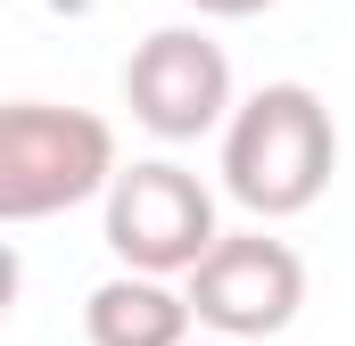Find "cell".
<instances>
[{"label": "cell", "instance_id": "cell-2", "mask_svg": "<svg viewBox=\"0 0 355 346\" xmlns=\"http://www.w3.org/2000/svg\"><path fill=\"white\" fill-rule=\"evenodd\" d=\"M116 181V132L91 107L58 99H8L0 107V231L50 223L83 198H107Z\"/></svg>", "mask_w": 355, "mask_h": 346}, {"label": "cell", "instance_id": "cell-8", "mask_svg": "<svg viewBox=\"0 0 355 346\" xmlns=\"http://www.w3.org/2000/svg\"><path fill=\"white\" fill-rule=\"evenodd\" d=\"M182 8H198V17H265L272 0H182Z\"/></svg>", "mask_w": 355, "mask_h": 346}, {"label": "cell", "instance_id": "cell-3", "mask_svg": "<svg viewBox=\"0 0 355 346\" xmlns=\"http://www.w3.org/2000/svg\"><path fill=\"white\" fill-rule=\"evenodd\" d=\"M99 231H107V256L141 280H182L190 264L223 239L215 223V190L174 157H141V165H116L107 198H99Z\"/></svg>", "mask_w": 355, "mask_h": 346}, {"label": "cell", "instance_id": "cell-1", "mask_svg": "<svg viewBox=\"0 0 355 346\" xmlns=\"http://www.w3.org/2000/svg\"><path fill=\"white\" fill-rule=\"evenodd\" d=\"M339 173V124L314 83H265L223 116V190L257 215L289 223L306 215Z\"/></svg>", "mask_w": 355, "mask_h": 346}, {"label": "cell", "instance_id": "cell-6", "mask_svg": "<svg viewBox=\"0 0 355 346\" xmlns=\"http://www.w3.org/2000/svg\"><path fill=\"white\" fill-rule=\"evenodd\" d=\"M83 338L91 346H190V305L174 280L107 272L83 297Z\"/></svg>", "mask_w": 355, "mask_h": 346}, {"label": "cell", "instance_id": "cell-4", "mask_svg": "<svg viewBox=\"0 0 355 346\" xmlns=\"http://www.w3.org/2000/svg\"><path fill=\"white\" fill-rule=\"evenodd\" d=\"M182 305H190V330H207V338H232V346L281 338L306 305V264L272 231H223L182 272Z\"/></svg>", "mask_w": 355, "mask_h": 346}, {"label": "cell", "instance_id": "cell-7", "mask_svg": "<svg viewBox=\"0 0 355 346\" xmlns=\"http://www.w3.org/2000/svg\"><path fill=\"white\" fill-rule=\"evenodd\" d=\"M17 297H25V256H17V239H0V322L17 313Z\"/></svg>", "mask_w": 355, "mask_h": 346}, {"label": "cell", "instance_id": "cell-9", "mask_svg": "<svg viewBox=\"0 0 355 346\" xmlns=\"http://www.w3.org/2000/svg\"><path fill=\"white\" fill-rule=\"evenodd\" d=\"M190 346H232V338H190Z\"/></svg>", "mask_w": 355, "mask_h": 346}, {"label": "cell", "instance_id": "cell-5", "mask_svg": "<svg viewBox=\"0 0 355 346\" xmlns=\"http://www.w3.org/2000/svg\"><path fill=\"white\" fill-rule=\"evenodd\" d=\"M124 107L157 140H207V132H223V116L240 107L223 42L207 25H157V33H141L132 58H124Z\"/></svg>", "mask_w": 355, "mask_h": 346}]
</instances>
